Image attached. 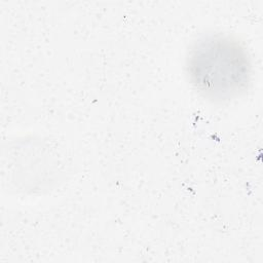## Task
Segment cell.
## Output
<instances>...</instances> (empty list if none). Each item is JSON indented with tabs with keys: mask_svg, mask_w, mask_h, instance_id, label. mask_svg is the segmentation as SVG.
Here are the masks:
<instances>
[{
	"mask_svg": "<svg viewBox=\"0 0 263 263\" xmlns=\"http://www.w3.org/2000/svg\"><path fill=\"white\" fill-rule=\"evenodd\" d=\"M186 70L190 83L212 102H227L248 88L252 66L245 47L222 34L199 38L191 46Z\"/></svg>",
	"mask_w": 263,
	"mask_h": 263,
	"instance_id": "cell-1",
	"label": "cell"
}]
</instances>
